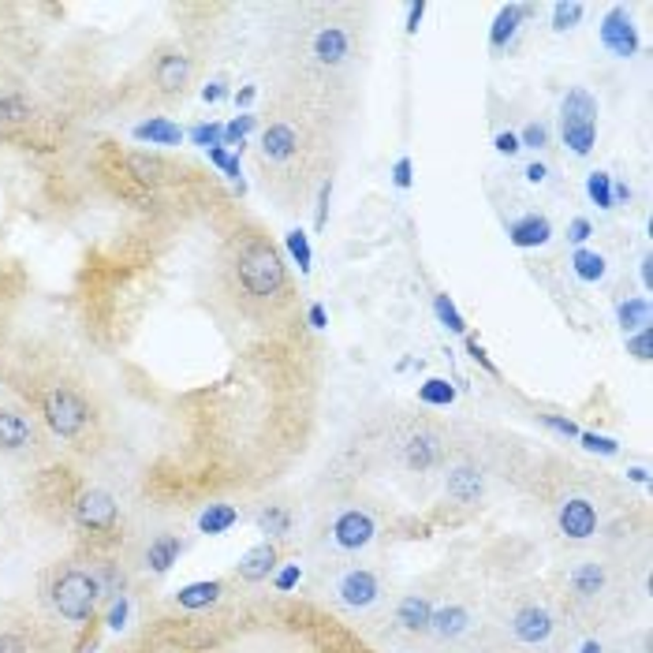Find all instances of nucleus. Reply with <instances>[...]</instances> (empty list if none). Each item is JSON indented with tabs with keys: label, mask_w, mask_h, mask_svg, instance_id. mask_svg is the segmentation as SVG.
I'll return each mask as SVG.
<instances>
[{
	"label": "nucleus",
	"mask_w": 653,
	"mask_h": 653,
	"mask_svg": "<svg viewBox=\"0 0 653 653\" xmlns=\"http://www.w3.org/2000/svg\"><path fill=\"white\" fill-rule=\"evenodd\" d=\"M258 98V87H243V90H235V105H251Z\"/></svg>",
	"instance_id": "obj_56"
},
{
	"label": "nucleus",
	"mask_w": 653,
	"mask_h": 653,
	"mask_svg": "<svg viewBox=\"0 0 653 653\" xmlns=\"http://www.w3.org/2000/svg\"><path fill=\"white\" fill-rule=\"evenodd\" d=\"M649 265H653V262H649V258H642V284H646V288L653 284V269H649Z\"/></svg>",
	"instance_id": "obj_58"
},
{
	"label": "nucleus",
	"mask_w": 653,
	"mask_h": 653,
	"mask_svg": "<svg viewBox=\"0 0 653 653\" xmlns=\"http://www.w3.org/2000/svg\"><path fill=\"white\" fill-rule=\"evenodd\" d=\"M206 153H210V161H213V165H217L221 172L228 169V161H232V153H228V146H213V150H206Z\"/></svg>",
	"instance_id": "obj_53"
},
{
	"label": "nucleus",
	"mask_w": 653,
	"mask_h": 653,
	"mask_svg": "<svg viewBox=\"0 0 653 653\" xmlns=\"http://www.w3.org/2000/svg\"><path fill=\"white\" fill-rule=\"evenodd\" d=\"M601 46L612 57H620V60L638 53V30H635V19H631L627 8L617 5V8L605 12V19H601Z\"/></svg>",
	"instance_id": "obj_5"
},
{
	"label": "nucleus",
	"mask_w": 653,
	"mask_h": 653,
	"mask_svg": "<svg viewBox=\"0 0 653 653\" xmlns=\"http://www.w3.org/2000/svg\"><path fill=\"white\" fill-rule=\"evenodd\" d=\"M224 98H228L224 78H213L210 87H202V101H206V105H217V101H224Z\"/></svg>",
	"instance_id": "obj_49"
},
{
	"label": "nucleus",
	"mask_w": 653,
	"mask_h": 653,
	"mask_svg": "<svg viewBox=\"0 0 653 653\" xmlns=\"http://www.w3.org/2000/svg\"><path fill=\"white\" fill-rule=\"evenodd\" d=\"M571 269H575V276L579 280H586V284H597L601 276H605V269H608V262H605V254H597V251H575L571 254Z\"/></svg>",
	"instance_id": "obj_28"
},
{
	"label": "nucleus",
	"mask_w": 653,
	"mask_h": 653,
	"mask_svg": "<svg viewBox=\"0 0 653 653\" xmlns=\"http://www.w3.org/2000/svg\"><path fill=\"white\" fill-rule=\"evenodd\" d=\"M333 542H337L340 549H347V553L366 549V545L374 542V519L366 515V512H358V508L337 515V523H333Z\"/></svg>",
	"instance_id": "obj_8"
},
{
	"label": "nucleus",
	"mask_w": 653,
	"mask_h": 653,
	"mask_svg": "<svg viewBox=\"0 0 653 653\" xmlns=\"http://www.w3.org/2000/svg\"><path fill=\"white\" fill-rule=\"evenodd\" d=\"M586 16V5H579V0H571V5H553V30H571V26H579Z\"/></svg>",
	"instance_id": "obj_36"
},
{
	"label": "nucleus",
	"mask_w": 653,
	"mask_h": 653,
	"mask_svg": "<svg viewBox=\"0 0 653 653\" xmlns=\"http://www.w3.org/2000/svg\"><path fill=\"white\" fill-rule=\"evenodd\" d=\"M556 523H560V530H564V538L586 542V538H594V530H597V508H594L586 497H571V501L560 504Z\"/></svg>",
	"instance_id": "obj_7"
},
{
	"label": "nucleus",
	"mask_w": 653,
	"mask_h": 653,
	"mask_svg": "<svg viewBox=\"0 0 653 653\" xmlns=\"http://www.w3.org/2000/svg\"><path fill=\"white\" fill-rule=\"evenodd\" d=\"M329 202H333V183H321V191H317V217H314L317 232H325V224H329Z\"/></svg>",
	"instance_id": "obj_43"
},
{
	"label": "nucleus",
	"mask_w": 653,
	"mask_h": 653,
	"mask_svg": "<svg viewBox=\"0 0 653 653\" xmlns=\"http://www.w3.org/2000/svg\"><path fill=\"white\" fill-rule=\"evenodd\" d=\"M508 239H512V247H519V251H534V247H545V243L553 239V224H549V217L526 213V217L508 224Z\"/></svg>",
	"instance_id": "obj_12"
},
{
	"label": "nucleus",
	"mask_w": 653,
	"mask_h": 653,
	"mask_svg": "<svg viewBox=\"0 0 653 653\" xmlns=\"http://www.w3.org/2000/svg\"><path fill=\"white\" fill-rule=\"evenodd\" d=\"M191 142L202 146V150L224 146V124H194V128H191Z\"/></svg>",
	"instance_id": "obj_37"
},
{
	"label": "nucleus",
	"mask_w": 653,
	"mask_h": 653,
	"mask_svg": "<svg viewBox=\"0 0 653 653\" xmlns=\"http://www.w3.org/2000/svg\"><path fill=\"white\" fill-rule=\"evenodd\" d=\"M235 523H239V512L232 504H210L206 512H202V519H198L202 534H224V530L235 526Z\"/></svg>",
	"instance_id": "obj_27"
},
{
	"label": "nucleus",
	"mask_w": 653,
	"mask_h": 653,
	"mask_svg": "<svg viewBox=\"0 0 653 653\" xmlns=\"http://www.w3.org/2000/svg\"><path fill=\"white\" fill-rule=\"evenodd\" d=\"M124 620H128V597L119 594V597L112 601V608H109V627L119 631V627H124Z\"/></svg>",
	"instance_id": "obj_48"
},
{
	"label": "nucleus",
	"mask_w": 653,
	"mask_h": 653,
	"mask_svg": "<svg viewBox=\"0 0 653 653\" xmlns=\"http://www.w3.org/2000/svg\"><path fill=\"white\" fill-rule=\"evenodd\" d=\"M221 594H224V586L213 579V583H191V586H183L180 594H176V601L183 605V608H210V605H217L221 601Z\"/></svg>",
	"instance_id": "obj_26"
},
{
	"label": "nucleus",
	"mask_w": 653,
	"mask_h": 653,
	"mask_svg": "<svg viewBox=\"0 0 653 653\" xmlns=\"http://www.w3.org/2000/svg\"><path fill=\"white\" fill-rule=\"evenodd\" d=\"M627 474H631V482H638V485H646V482H649V471H646V467H631Z\"/></svg>",
	"instance_id": "obj_57"
},
{
	"label": "nucleus",
	"mask_w": 653,
	"mask_h": 653,
	"mask_svg": "<svg viewBox=\"0 0 653 653\" xmlns=\"http://www.w3.org/2000/svg\"><path fill=\"white\" fill-rule=\"evenodd\" d=\"M467 351H471V358H474V362L482 366V370H485V374H493V378L501 374V370H497V362H493V358H489V355H485V347H482L478 340H467Z\"/></svg>",
	"instance_id": "obj_46"
},
{
	"label": "nucleus",
	"mask_w": 653,
	"mask_h": 653,
	"mask_svg": "<svg viewBox=\"0 0 653 653\" xmlns=\"http://www.w3.org/2000/svg\"><path fill=\"white\" fill-rule=\"evenodd\" d=\"M617 321H620L624 337H631V333H638V329H649V325H653V306H649V299L638 295V299L620 303V306H617Z\"/></svg>",
	"instance_id": "obj_22"
},
{
	"label": "nucleus",
	"mask_w": 653,
	"mask_h": 653,
	"mask_svg": "<svg viewBox=\"0 0 653 653\" xmlns=\"http://www.w3.org/2000/svg\"><path fill=\"white\" fill-rule=\"evenodd\" d=\"M30 119V101L23 94H0V128H16Z\"/></svg>",
	"instance_id": "obj_30"
},
{
	"label": "nucleus",
	"mask_w": 653,
	"mask_h": 653,
	"mask_svg": "<svg viewBox=\"0 0 653 653\" xmlns=\"http://www.w3.org/2000/svg\"><path fill=\"white\" fill-rule=\"evenodd\" d=\"M519 146L523 150H545L549 146V128L545 124H526L519 131Z\"/></svg>",
	"instance_id": "obj_40"
},
{
	"label": "nucleus",
	"mask_w": 653,
	"mask_h": 653,
	"mask_svg": "<svg viewBox=\"0 0 653 653\" xmlns=\"http://www.w3.org/2000/svg\"><path fill=\"white\" fill-rule=\"evenodd\" d=\"M579 441H583L586 452H597V456H617L620 452V444L612 437H601V433H579Z\"/></svg>",
	"instance_id": "obj_41"
},
{
	"label": "nucleus",
	"mask_w": 653,
	"mask_h": 653,
	"mask_svg": "<svg viewBox=\"0 0 653 653\" xmlns=\"http://www.w3.org/2000/svg\"><path fill=\"white\" fill-rule=\"evenodd\" d=\"M42 415H46L49 430H53L57 437H64V441L83 437L87 426H90V407H87V399L78 396V392H71V389H64V385L46 389V396H42Z\"/></svg>",
	"instance_id": "obj_4"
},
{
	"label": "nucleus",
	"mask_w": 653,
	"mask_h": 653,
	"mask_svg": "<svg viewBox=\"0 0 653 653\" xmlns=\"http://www.w3.org/2000/svg\"><path fill=\"white\" fill-rule=\"evenodd\" d=\"M430 617H433V605H430L422 594L403 597V601H399V608H396V620H399V627H403V631H411V635H419V631H430Z\"/></svg>",
	"instance_id": "obj_21"
},
{
	"label": "nucleus",
	"mask_w": 653,
	"mask_h": 653,
	"mask_svg": "<svg viewBox=\"0 0 653 653\" xmlns=\"http://www.w3.org/2000/svg\"><path fill=\"white\" fill-rule=\"evenodd\" d=\"M276 560H280V553H276L273 542H262V545L247 549V553H243V560H239V579L243 583H265L276 571Z\"/></svg>",
	"instance_id": "obj_14"
},
{
	"label": "nucleus",
	"mask_w": 653,
	"mask_h": 653,
	"mask_svg": "<svg viewBox=\"0 0 653 653\" xmlns=\"http://www.w3.org/2000/svg\"><path fill=\"white\" fill-rule=\"evenodd\" d=\"M530 12H534L530 5H508V8H501L497 19H493V26H489V49H493V53L508 49L512 37L519 34V23H523Z\"/></svg>",
	"instance_id": "obj_16"
},
{
	"label": "nucleus",
	"mask_w": 653,
	"mask_h": 653,
	"mask_svg": "<svg viewBox=\"0 0 653 653\" xmlns=\"http://www.w3.org/2000/svg\"><path fill=\"white\" fill-rule=\"evenodd\" d=\"M295 150H299V135H295L292 124H269L262 131V153H265V161H288V157H295Z\"/></svg>",
	"instance_id": "obj_18"
},
{
	"label": "nucleus",
	"mask_w": 653,
	"mask_h": 653,
	"mask_svg": "<svg viewBox=\"0 0 653 653\" xmlns=\"http://www.w3.org/2000/svg\"><path fill=\"white\" fill-rule=\"evenodd\" d=\"M560 139L564 146L575 153V157H586L597 142V101L590 90L583 87H571L560 101Z\"/></svg>",
	"instance_id": "obj_2"
},
{
	"label": "nucleus",
	"mask_w": 653,
	"mask_h": 653,
	"mask_svg": "<svg viewBox=\"0 0 653 653\" xmlns=\"http://www.w3.org/2000/svg\"><path fill=\"white\" fill-rule=\"evenodd\" d=\"M433 310H437V321L444 325L448 333H456V337H463V333H467V321H463V314L456 310L452 295H433Z\"/></svg>",
	"instance_id": "obj_32"
},
{
	"label": "nucleus",
	"mask_w": 653,
	"mask_h": 653,
	"mask_svg": "<svg viewBox=\"0 0 653 653\" xmlns=\"http://www.w3.org/2000/svg\"><path fill=\"white\" fill-rule=\"evenodd\" d=\"M467 624H471V612L463 605H448V608H441V612L430 617V631L437 638H456V635L467 631Z\"/></svg>",
	"instance_id": "obj_23"
},
{
	"label": "nucleus",
	"mask_w": 653,
	"mask_h": 653,
	"mask_svg": "<svg viewBox=\"0 0 653 653\" xmlns=\"http://www.w3.org/2000/svg\"><path fill=\"white\" fill-rule=\"evenodd\" d=\"M493 146H497V153H504V157H515L523 146H519V135L515 131H501L497 139H493Z\"/></svg>",
	"instance_id": "obj_47"
},
{
	"label": "nucleus",
	"mask_w": 653,
	"mask_h": 653,
	"mask_svg": "<svg viewBox=\"0 0 653 653\" xmlns=\"http://www.w3.org/2000/svg\"><path fill=\"white\" fill-rule=\"evenodd\" d=\"M284 247H288V254L299 262V273H310V265H314V251H310V239H306L303 228H292L288 235H284Z\"/></svg>",
	"instance_id": "obj_33"
},
{
	"label": "nucleus",
	"mask_w": 653,
	"mask_h": 653,
	"mask_svg": "<svg viewBox=\"0 0 653 653\" xmlns=\"http://www.w3.org/2000/svg\"><path fill=\"white\" fill-rule=\"evenodd\" d=\"M512 631H515V638L526 642V646H542V642L553 638V617H549L545 608H538V605H526V608L515 612Z\"/></svg>",
	"instance_id": "obj_10"
},
{
	"label": "nucleus",
	"mask_w": 653,
	"mask_h": 653,
	"mask_svg": "<svg viewBox=\"0 0 653 653\" xmlns=\"http://www.w3.org/2000/svg\"><path fill=\"white\" fill-rule=\"evenodd\" d=\"M538 419H542V426H549L553 433H560V437H571V441H579V433H583L575 422H571V419H560V415H538Z\"/></svg>",
	"instance_id": "obj_42"
},
{
	"label": "nucleus",
	"mask_w": 653,
	"mask_h": 653,
	"mask_svg": "<svg viewBox=\"0 0 653 653\" xmlns=\"http://www.w3.org/2000/svg\"><path fill=\"white\" fill-rule=\"evenodd\" d=\"M191 71H194L191 57H183V53H161L153 64V78L165 94H183L191 83Z\"/></svg>",
	"instance_id": "obj_11"
},
{
	"label": "nucleus",
	"mask_w": 653,
	"mask_h": 653,
	"mask_svg": "<svg viewBox=\"0 0 653 653\" xmlns=\"http://www.w3.org/2000/svg\"><path fill=\"white\" fill-rule=\"evenodd\" d=\"M419 399H422L426 407H448V403H456V389L448 385L444 378H426V381L419 385Z\"/></svg>",
	"instance_id": "obj_31"
},
{
	"label": "nucleus",
	"mask_w": 653,
	"mask_h": 653,
	"mask_svg": "<svg viewBox=\"0 0 653 653\" xmlns=\"http://www.w3.org/2000/svg\"><path fill=\"white\" fill-rule=\"evenodd\" d=\"M258 526L265 530V534H288V526H292V519H288V512L284 508H265L262 515H258Z\"/></svg>",
	"instance_id": "obj_38"
},
{
	"label": "nucleus",
	"mask_w": 653,
	"mask_h": 653,
	"mask_svg": "<svg viewBox=\"0 0 653 653\" xmlns=\"http://www.w3.org/2000/svg\"><path fill=\"white\" fill-rule=\"evenodd\" d=\"M314 57H317L321 64H329V67L344 64V60L351 57V34L340 30V26H321V30L314 34Z\"/></svg>",
	"instance_id": "obj_15"
},
{
	"label": "nucleus",
	"mask_w": 653,
	"mask_h": 653,
	"mask_svg": "<svg viewBox=\"0 0 653 653\" xmlns=\"http://www.w3.org/2000/svg\"><path fill=\"white\" fill-rule=\"evenodd\" d=\"M128 169H131V176H139L142 183H161L169 176V165L161 157H146V153H131L128 157Z\"/></svg>",
	"instance_id": "obj_29"
},
{
	"label": "nucleus",
	"mask_w": 653,
	"mask_h": 653,
	"mask_svg": "<svg viewBox=\"0 0 653 653\" xmlns=\"http://www.w3.org/2000/svg\"><path fill=\"white\" fill-rule=\"evenodd\" d=\"M627 355L638 358V362H649L653 358V333L649 329H638L627 337Z\"/></svg>",
	"instance_id": "obj_39"
},
{
	"label": "nucleus",
	"mask_w": 653,
	"mask_h": 653,
	"mask_svg": "<svg viewBox=\"0 0 653 653\" xmlns=\"http://www.w3.org/2000/svg\"><path fill=\"white\" fill-rule=\"evenodd\" d=\"M403 463L411 471H430L441 463V437L437 433H415L403 444Z\"/></svg>",
	"instance_id": "obj_17"
},
{
	"label": "nucleus",
	"mask_w": 653,
	"mask_h": 653,
	"mask_svg": "<svg viewBox=\"0 0 653 653\" xmlns=\"http://www.w3.org/2000/svg\"><path fill=\"white\" fill-rule=\"evenodd\" d=\"M337 594H340V601H344L347 608H370V605L378 601V594H381V583H378L374 571L355 567V571H347V575L340 579Z\"/></svg>",
	"instance_id": "obj_9"
},
{
	"label": "nucleus",
	"mask_w": 653,
	"mask_h": 653,
	"mask_svg": "<svg viewBox=\"0 0 653 653\" xmlns=\"http://www.w3.org/2000/svg\"><path fill=\"white\" fill-rule=\"evenodd\" d=\"M422 16H426V5L419 0V5H411L407 8V34H419V26H422Z\"/></svg>",
	"instance_id": "obj_52"
},
{
	"label": "nucleus",
	"mask_w": 653,
	"mask_h": 653,
	"mask_svg": "<svg viewBox=\"0 0 653 653\" xmlns=\"http://www.w3.org/2000/svg\"><path fill=\"white\" fill-rule=\"evenodd\" d=\"M75 523L83 530H112L116 526V501L105 489H87L75 501Z\"/></svg>",
	"instance_id": "obj_6"
},
{
	"label": "nucleus",
	"mask_w": 653,
	"mask_h": 653,
	"mask_svg": "<svg viewBox=\"0 0 653 653\" xmlns=\"http://www.w3.org/2000/svg\"><path fill=\"white\" fill-rule=\"evenodd\" d=\"M135 139L139 142H150V146H180L183 142V128L172 124L165 116H153V119H142L135 128Z\"/></svg>",
	"instance_id": "obj_20"
},
{
	"label": "nucleus",
	"mask_w": 653,
	"mask_h": 653,
	"mask_svg": "<svg viewBox=\"0 0 653 653\" xmlns=\"http://www.w3.org/2000/svg\"><path fill=\"white\" fill-rule=\"evenodd\" d=\"M586 194L597 210H612L617 202H612V176L608 172H590L586 176Z\"/></svg>",
	"instance_id": "obj_34"
},
{
	"label": "nucleus",
	"mask_w": 653,
	"mask_h": 653,
	"mask_svg": "<svg viewBox=\"0 0 653 653\" xmlns=\"http://www.w3.org/2000/svg\"><path fill=\"white\" fill-rule=\"evenodd\" d=\"M258 128V116H251V112H243V116H235L232 124H224V146H232V150H243V142H247V135Z\"/></svg>",
	"instance_id": "obj_35"
},
{
	"label": "nucleus",
	"mask_w": 653,
	"mask_h": 653,
	"mask_svg": "<svg viewBox=\"0 0 653 653\" xmlns=\"http://www.w3.org/2000/svg\"><path fill=\"white\" fill-rule=\"evenodd\" d=\"M299 575H303L299 564H288V567H284L280 575H276V590H292V586L299 583Z\"/></svg>",
	"instance_id": "obj_50"
},
{
	"label": "nucleus",
	"mask_w": 653,
	"mask_h": 653,
	"mask_svg": "<svg viewBox=\"0 0 653 653\" xmlns=\"http://www.w3.org/2000/svg\"><path fill=\"white\" fill-rule=\"evenodd\" d=\"M235 276H239V288L247 292L251 299H273V295L284 292V262L262 239L247 243V247L239 251Z\"/></svg>",
	"instance_id": "obj_1"
},
{
	"label": "nucleus",
	"mask_w": 653,
	"mask_h": 653,
	"mask_svg": "<svg viewBox=\"0 0 653 653\" xmlns=\"http://www.w3.org/2000/svg\"><path fill=\"white\" fill-rule=\"evenodd\" d=\"M411 180H415V165H411V157H399L396 165H392V183H396L399 191H407V187H411Z\"/></svg>",
	"instance_id": "obj_44"
},
{
	"label": "nucleus",
	"mask_w": 653,
	"mask_h": 653,
	"mask_svg": "<svg viewBox=\"0 0 653 653\" xmlns=\"http://www.w3.org/2000/svg\"><path fill=\"white\" fill-rule=\"evenodd\" d=\"M98 597H101V586H98V575H90V571L71 567L53 583V608L71 624L90 620L98 608Z\"/></svg>",
	"instance_id": "obj_3"
},
{
	"label": "nucleus",
	"mask_w": 653,
	"mask_h": 653,
	"mask_svg": "<svg viewBox=\"0 0 653 653\" xmlns=\"http://www.w3.org/2000/svg\"><path fill=\"white\" fill-rule=\"evenodd\" d=\"M571 590H575L579 597H597L605 590V567L594 564V560L579 564L575 571H571Z\"/></svg>",
	"instance_id": "obj_25"
},
{
	"label": "nucleus",
	"mask_w": 653,
	"mask_h": 653,
	"mask_svg": "<svg viewBox=\"0 0 653 653\" xmlns=\"http://www.w3.org/2000/svg\"><path fill=\"white\" fill-rule=\"evenodd\" d=\"M594 235V228H590V221L586 217H575L567 224V243H575V247H583V243Z\"/></svg>",
	"instance_id": "obj_45"
},
{
	"label": "nucleus",
	"mask_w": 653,
	"mask_h": 653,
	"mask_svg": "<svg viewBox=\"0 0 653 653\" xmlns=\"http://www.w3.org/2000/svg\"><path fill=\"white\" fill-rule=\"evenodd\" d=\"M0 653H26V646H23V638L5 635V638H0Z\"/></svg>",
	"instance_id": "obj_54"
},
{
	"label": "nucleus",
	"mask_w": 653,
	"mask_h": 653,
	"mask_svg": "<svg viewBox=\"0 0 653 653\" xmlns=\"http://www.w3.org/2000/svg\"><path fill=\"white\" fill-rule=\"evenodd\" d=\"M30 441H34L30 422L19 411H5V407H0V452H19Z\"/></svg>",
	"instance_id": "obj_19"
},
{
	"label": "nucleus",
	"mask_w": 653,
	"mask_h": 653,
	"mask_svg": "<svg viewBox=\"0 0 653 653\" xmlns=\"http://www.w3.org/2000/svg\"><path fill=\"white\" fill-rule=\"evenodd\" d=\"M444 489H448V497H452L456 504H474V501L482 497L485 482H482V471H478V467L460 463V467H452V471L444 474Z\"/></svg>",
	"instance_id": "obj_13"
},
{
	"label": "nucleus",
	"mask_w": 653,
	"mask_h": 653,
	"mask_svg": "<svg viewBox=\"0 0 653 653\" xmlns=\"http://www.w3.org/2000/svg\"><path fill=\"white\" fill-rule=\"evenodd\" d=\"M306 321H310V329H317V333H321V329H329V314H325V306H321V303H314V306H310Z\"/></svg>",
	"instance_id": "obj_51"
},
{
	"label": "nucleus",
	"mask_w": 653,
	"mask_h": 653,
	"mask_svg": "<svg viewBox=\"0 0 653 653\" xmlns=\"http://www.w3.org/2000/svg\"><path fill=\"white\" fill-rule=\"evenodd\" d=\"M579 653H601V646L590 638V642H583V649H579Z\"/></svg>",
	"instance_id": "obj_59"
},
{
	"label": "nucleus",
	"mask_w": 653,
	"mask_h": 653,
	"mask_svg": "<svg viewBox=\"0 0 653 653\" xmlns=\"http://www.w3.org/2000/svg\"><path fill=\"white\" fill-rule=\"evenodd\" d=\"M523 176H526L530 183H542V180H545V165H542V161H534V165H526Z\"/></svg>",
	"instance_id": "obj_55"
},
{
	"label": "nucleus",
	"mask_w": 653,
	"mask_h": 653,
	"mask_svg": "<svg viewBox=\"0 0 653 653\" xmlns=\"http://www.w3.org/2000/svg\"><path fill=\"white\" fill-rule=\"evenodd\" d=\"M180 553H183V542H180L176 534H161V538L150 542V549H146V564L157 571V575H165V571L180 560Z\"/></svg>",
	"instance_id": "obj_24"
}]
</instances>
